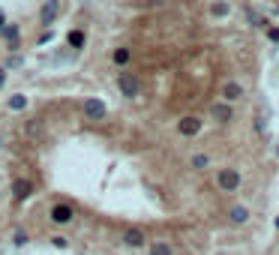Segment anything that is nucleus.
<instances>
[{"label":"nucleus","instance_id":"423d86ee","mask_svg":"<svg viewBox=\"0 0 279 255\" xmlns=\"http://www.w3.org/2000/svg\"><path fill=\"white\" fill-rule=\"evenodd\" d=\"M210 114H213V120L216 123H228L231 120V102H213V108H210Z\"/></svg>","mask_w":279,"mask_h":255},{"label":"nucleus","instance_id":"1a4fd4ad","mask_svg":"<svg viewBox=\"0 0 279 255\" xmlns=\"http://www.w3.org/2000/svg\"><path fill=\"white\" fill-rule=\"evenodd\" d=\"M51 219H54L57 225L72 222V207H69V204H54V207H51Z\"/></svg>","mask_w":279,"mask_h":255},{"label":"nucleus","instance_id":"412c9836","mask_svg":"<svg viewBox=\"0 0 279 255\" xmlns=\"http://www.w3.org/2000/svg\"><path fill=\"white\" fill-rule=\"evenodd\" d=\"M267 36H270L273 42H279V27H270V30H267Z\"/></svg>","mask_w":279,"mask_h":255},{"label":"nucleus","instance_id":"39448f33","mask_svg":"<svg viewBox=\"0 0 279 255\" xmlns=\"http://www.w3.org/2000/svg\"><path fill=\"white\" fill-rule=\"evenodd\" d=\"M243 99V84L240 81H225L222 84V102H237Z\"/></svg>","mask_w":279,"mask_h":255},{"label":"nucleus","instance_id":"aec40b11","mask_svg":"<svg viewBox=\"0 0 279 255\" xmlns=\"http://www.w3.org/2000/svg\"><path fill=\"white\" fill-rule=\"evenodd\" d=\"M24 243H27V234H24V231H18V234H15V246H24Z\"/></svg>","mask_w":279,"mask_h":255},{"label":"nucleus","instance_id":"a211bd4d","mask_svg":"<svg viewBox=\"0 0 279 255\" xmlns=\"http://www.w3.org/2000/svg\"><path fill=\"white\" fill-rule=\"evenodd\" d=\"M210 12H213V15H219V18H225V15L231 12V6H228V3H213V6H210Z\"/></svg>","mask_w":279,"mask_h":255},{"label":"nucleus","instance_id":"4be33fe9","mask_svg":"<svg viewBox=\"0 0 279 255\" xmlns=\"http://www.w3.org/2000/svg\"><path fill=\"white\" fill-rule=\"evenodd\" d=\"M6 81V69H0V84H3Z\"/></svg>","mask_w":279,"mask_h":255},{"label":"nucleus","instance_id":"2eb2a0df","mask_svg":"<svg viewBox=\"0 0 279 255\" xmlns=\"http://www.w3.org/2000/svg\"><path fill=\"white\" fill-rule=\"evenodd\" d=\"M0 33H3V39H6L9 45H15V36H18V27H15V24H6V27H0Z\"/></svg>","mask_w":279,"mask_h":255},{"label":"nucleus","instance_id":"dca6fc26","mask_svg":"<svg viewBox=\"0 0 279 255\" xmlns=\"http://www.w3.org/2000/svg\"><path fill=\"white\" fill-rule=\"evenodd\" d=\"M207 165H210V156H207V153H195V156H192V168L201 171V168H207Z\"/></svg>","mask_w":279,"mask_h":255},{"label":"nucleus","instance_id":"6e6552de","mask_svg":"<svg viewBox=\"0 0 279 255\" xmlns=\"http://www.w3.org/2000/svg\"><path fill=\"white\" fill-rule=\"evenodd\" d=\"M123 243L132 246V249H141V246L147 243V234H144L141 228H129V231H123Z\"/></svg>","mask_w":279,"mask_h":255},{"label":"nucleus","instance_id":"9d476101","mask_svg":"<svg viewBox=\"0 0 279 255\" xmlns=\"http://www.w3.org/2000/svg\"><path fill=\"white\" fill-rule=\"evenodd\" d=\"M30 192H33V183H30V180H15V183H12V198L21 204L24 198H30Z\"/></svg>","mask_w":279,"mask_h":255},{"label":"nucleus","instance_id":"7ed1b4c3","mask_svg":"<svg viewBox=\"0 0 279 255\" xmlns=\"http://www.w3.org/2000/svg\"><path fill=\"white\" fill-rule=\"evenodd\" d=\"M105 111H108V108H105L102 99H84V117L87 120H102Z\"/></svg>","mask_w":279,"mask_h":255},{"label":"nucleus","instance_id":"6ab92c4d","mask_svg":"<svg viewBox=\"0 0 279 255\" xmlns=\"http://www.w3.org/2000/svg\"><path fill=\"white\" fill-rule=\"evenodd\" d=\"M51 39H54V33H51V30H45L42 36H39V45H45V42H51Z\"/></svg>","mask_w":279,"mask_h":255},{"label":"nucleus","instance_id":"f257e3e1","mask_svg":"<svg viewBox=\"0 0 279 255\" xmlns=\"http://www.w3.org/2000/svg\"><path fill=\"white\" fill-rule=\"evenodd\" d=\"M117 90H120L126 99H135V96L141 93L138 75H132V72H117Z\"/></svg>","mask_w":279,"mask_h":255},{"label":"nucleus","instance_id":"4468645a","mask_svg":"<svg viewBox=\"0 0 279 255\" xmlns=\"http://www.w3.org/2000/svg\"><path fill=\"white\" fill-rule=\"evenodd\" d=\"M66 42H69V48H81V45H84V33H81V30H69Z\"/></svg>","mask_w":279,"mask_h":255},{"label":"nucleus","instance_id":"f3484780","mask_svg":"<svg viewBox=\"0 0 279 255\" xmlns=\"http://www.w3.org/2000/svg\"><path fill=\"white\" fill-rule=\"evenodd\" d=\"M111 57H114V63H117V66H123V63L129 60V48H114V54H111Z\"/></svg>","mask_w":279,"mask_h":255},{"label":"nucleus","instance_id":"b1692460","mask_svg":"<svg viewBox=\"0 0 279 255\" xmlns=\"http://www.w3.org/2000/svg\"><path fill=\"white\" fill-rule=\"evenodd\" d=\"M276 228H279V219H276Z\"/></svg>","mask_w":279,"mask_h":255},{"label":"nucleus","instance_id":"5701e85b","mask_svg":"<svg viewBox=\"0 0 279 255\" xmlns=\"http://www.w3.org/2000/svg\"><path fill=\"white\" fill-rule=\"evenodd\" d=\"M3 21H6V15H3V9H0V27H3Z\"/></svg>","mask_w":279,"mask_h":255},{"label":"nucleus","instance_id":"20e7f679","mask_svg":"<svg viewBox=\"0 0 279 255\" xmlns=\"http://www.w3.org/2000/svg\"><path fill=\"white\" fill-rule=\"evenodd\" d=\"M177 132H180V135H186V138H192V135H198V132H201V120H198L195 114H189V117H180V123H177Z\"/></svg>","mask_w":279,"mask_h":255},{"label":"nucleus","instance_id":"9b49d317","mask_svg":"<svg viewBox=\"0 0 279 255\" xmlns=\"http://www.w3.org/2000/svg\"><path fill=\"white\" fill-rule=\"evenodd\" d=\"M147 255H174V249H171V246H168L165 240H156V243H150Z\"/></svg>","mask_w":279,"mask_h":255},{"label":"nucleus","instance_id":"f8f14e48","mask_svg":"<svg viewBox=\"0 0 279 255\" xmlns=\"http://www.w3.org/2000/svg\"><path fill=\"white\" fill-rule=\"evenodd\" d=\"M246 219H249V210H246L243 204H234V207H231V222H240V225H243Z\"/></svg>","mask_w":279,"mask_h":255},{"label":"nucleus","instance_id":"0eeeda50","mask_svg":"<svg viewBox=\"0 0 279 255\" xmlns=\"http://www.w3.org/2000/svg\"><path fill=\"white\" fill-rule=\"evenodd\" d=\"M57 12H60V0H48V3L42 6V12H39V21H42V24L48 27V24H54Z\"/></svg>","mask_w":279,"mask_h":255},{"label":"nucleus","instance_id":"f03ea898","mask_svg":"<svg viewBox=\"0 0 279 255\" xmlns=\"http://www.w3.org/2000/svg\"><path fill=\"white\" fill-rule=\"evenodd\" d=\"M216 186L222 192H234L237 186H240V171H237V168H222L216 174Z\"/></svg>","mask_w":279,"mask_h":255},{"label":"nucleus","instance_id":"ddd939ff","mask_svg":"<svg viewBox=\"0 0 279 255\" xmlns=\"http://www.w3.org/2000/svg\"><path fill=\"white\" fill-rule=\"evenodd\" d=\"M24 108H27V96L24 93L9 96V111H24Z\"/></svg>","mask_w":279,"mask_h":255}]
</instances>
